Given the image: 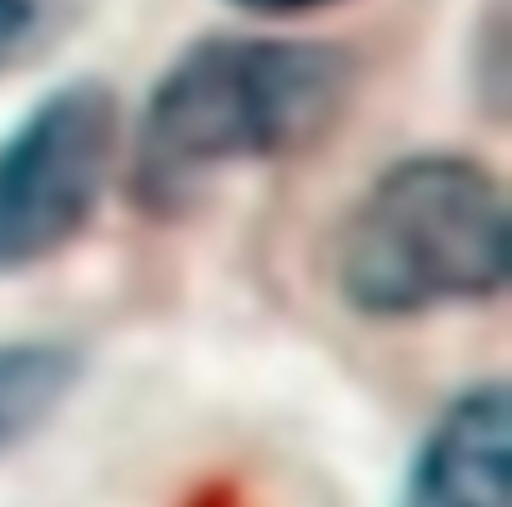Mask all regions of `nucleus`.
<instances>
[{
  "instance_id": "obj_1",
  "label": "nucleus",
  "mask_w": 512,
  "mask_h": 507,
  "mask_svg": "<svg viewBox=\"0 0 512 507\" xmlns=\"http://www.w3.org/2000/svg\"><path fill=\"white\" fill-rule=\"evenodd\" d=\"M357 96V56L312 36L216 31L176 51L131 126L126 186L141 216L181 221L221 176L322 146Z\"/></svg>"
},
{
  "instance_id": "obj_2",
  "label": "nucleus",
  "mask_w": 512,
  "mask_h": 507,
  "mask_svg": "<svg viewBox=\"0 0 512 507\" xmlns=\"http://www.w3.org/2000/svg\"><path fill=\"white\" fill-rule=\"evenodd\" d=\"M512 282V211L502 176L467 151H407L352 206L332 287L362 322H417L487 307Z\"/></svg>"
},
{
  "instance_id": "obj_3",
  "label": "nucleus",
  "mask_w": 512,
  "mask_h": 507,
  "mask_svg": "<svg viewBox=\"0 0 512 507\" xmlns=\"http://www.w3.org/2000/svg\"><path fill=\"white\" fill-rule=\"evenodd\" d=\"M121 151V101L101 76L36 96L0 136V277L56 262L96 221Z\"/></svg>"
},
{
  "instance_id": "obj_4",
  "label": "nucleus",
  "mask_w": 512,
  "mask_h": 507,
  "mask_svg": "<svg viewBox=\"0 0 512 507\" xmlns=\"http://www.w3.org/2000/svg\"><path fill=\"white\" fill-rule=\"evenodd\" d=\"M397 507H512V397L502 377L442 402L407 457Z\"/></svg>"
},
{
  "instance_id": "obj_5",
  "label": "nucleus",
  "mask_w": 512,
  "mask_h": 507,
  "mask_svg": "<svg viewBox=\"0 0 512 507\" xmlns=\"http://www.w3.org/2000/svg\"><path fill=\"white\" fill-rule=\"evenodd\" d=\"M86 352L56 337H0V462L31 447L76 397Z\"/></svg>"
},
{
  "instance_id": "obj_6",
  "label": "nucleus",
  "mask_w": 512,
  "mask_h": 507,
  "mask_svg": "<svg viewBox=\"0 0 512 507\" xmlns=\"http://www.w3.org/2000/svg\"><path fill=\"white\" fill-rule=\"evenodd\" d=\"M512 56H507V0H492V6L477 16L472 31V51H467V86L472 101L502 121L507 116V96H512Z\"/></svg>"
},
{
  "instance_id": "obj_7",
  "label": "nucleus",
  "mask_w": 512,
  "mask_h": 507,
  "mask_svg": "<svg viewBox=\"0 0 512 507\" xmlns=\"http://www.w3.org/2000/svg\"><path fill=\"white\" fill-rule=\"evenodd\" d=\"M46 26V0H0V76H11Z\"/></svg>"
},
{
  "instance_id": "obj_8",
  "label": "nucleus",
  "mask_w": 512,
  "mask_h": 507,
  "mask_svg": "<svg viewBox=\"0 0 512 507\" xmlns=\"http://www.w3.org/2000/svg\"><path fill=\"white\" fill-rule=\"evenodd\" d=\"M226 6L241 11V16H256V21H297V16L332 11L342 0H226Z\"/></svg>"
}]
</instances>
